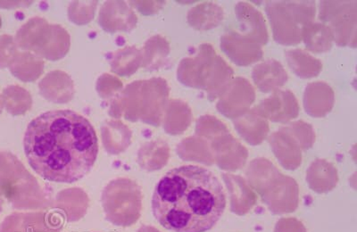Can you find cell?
I'll use <instances>...</instances> for the list:
<instances>
[{"label": "cell", "instance_id": "cell-1", "mask_svg": "<svg viewBox=\"0 0 357 232\" xmlns=\"http://www.w3.org/2000/svg\"><path fill=\"white\" fill-rule=\"evenodd\" d=\"M24 154L38 176L73 183L91 171L98 154L91 122L72 110H53L31 121L25 132Z\"/></svg>", "mask_w": 357, "mask_h": 232}, {"label": "cell", "instance_id": "cell-2", "mask_svg": "<svg viewBox=\"0 0 357 232\" xmlns=\"http://www.w3.org/2000/svg\"><path fill=\"white\" fill-rule=\"evenodd\" d=\"M226 208L225 190L212 171L183 165L169 171L155 187L152 212L162 227L174 232H206Z\"/></svg>", "mask_w": 357, "mask_h": 232}, {"label": "cell", "instance_id": "cell-3", "mask_svg": "<svg viewBox=\"0 0 357 232\" xmlns=\"http://www.w3.org/2000/svg\"><path fill=\"white\" fill-rule=\"evenodd\" d=\"M15 43L22 49L33 52L35 56L57 61L68 53L70 36L60 25L49 24L45 19L35 17L17 31Z\"/></svg>", "mask_w": 357, "mask_h": 232}, {"label": "cell", "instance_id": "cell-4", "mask_svg": "<svg viewBox=\"0 0 357 232\" xmlns=\"http://www.w3.org/2000/svg\"><path fill=\"white\" fill-rule=\"evenodd\" d=\"M135 13L124 1H107L105 3L98 15V24L107 33H116L118 31L130 33L136 28Z\"/></svg>", "mask_w": 357, "mask_h": 232}, {"label": "cell", "instance_id": "cell-5", "mask_svg": "<svg viewBox=\"0 0 357 232\" xmlns=\"http://www.w3.org/2000/svg\"><path fill=\"white\" fill-rule=\"evenodd\" d=\"M40 93L47 100L56 104H66L75 96V85L65 72L54 71L41 79Z\"/></svg>", "mask_w": 357, "mask_h": 232}, {"label": "cell", "instance_id": "cell-6", "mask_svg": "<svg viewBox=\"0 0 357 232\" xmlns=\"http://www.w3.org/2000/svg\"><path fill=\"white\" fill-rule=\"evenodd\" d=\"M12 75L22 82H34L43 75L44 63L30 52L17 53L9 66Z\"/></svg>", "mask_w": 357, "mask_h": 232}, {"label": "cell", "instance_id": "cell-7", "mask_svg": "<svg viewBox=\"0 0 357 232\" xmlns=\"http://www.w3.org/2000/svg\"><path fill=\"white\" fill-rule=\"evenodd\" d=\"M140 63L142 52L136 47H126L112 55L111 71L122 77H130L135 74Z\"/></svg>", "mask_w": 357, "mask_h": 232}, {"label": "cell", "instance_id": "cell-8", "mask_svg": "<svg viewBox=\"0 0 357 232\" xmlns=\"http://www.w3.org/2000/svg\"><path fill=\"white\" fill-rule=\"evenodd\" d=\"M3 104L12 116H22L31 109L33 100L30 93L20 86L12 85L3 91Z\"/></svg>", "mask_w": 357, "mask_h": 232}, {"label": "cell", "instance_id": "cell-9", "mask_svg": "<svg viewBox=\"0 0 357 232\" xmlns=\"http://www.w3.org/2000/svg\"><path fill=\"white\" fill-rule=\"evenodd\" d=\"M97 1L73 2L68 9L70 20L78 25H85L93 19Z\"/></svg>", "mask_w": 357, "mask_h": 232}, {"label": "cell", "instance_id": "cell-10", "mask_svg": "<svg viewBox=\"0 0 357 232\" xmlns=\"http://www.w3.org/2000/svg\"><path fill=\"white\" fill-rule=\"evenodd\" d=\"M17 53V44L11 36H0V69L9 68Z\"/></svg>", "mask_w": 357, "mask_h": 232}, {"label": "cell", "instance_id": "cell-11", "mask_svg": "<svg viewBox=\"0 0 357 232\" xmlns=\"http://www.w3.org/2000/svg\"><path fill=\"white\" fill-rule=\"evenodd\" d=\"M123 84L120 79L110 75H103L98 79L97 84V91L102 98L107 100L114 97V94L122 90ZM118 94V93H117Z\"/></svg>", "mask_w": 357, "mask_h": 232}, {"label": "cell", "instance_id": "cell-12", "mask_svg": "<svg viewBox=\"0 0 357 232\" xmlns=\"http://www.w3.org/2000/svg\"><path fill=\"white\" fill-rule=\"evenodd\" d=\"M3 107H4V104H3L2 96L0 95V114L2 113Z\"/></svg>", "mask_w": 357, "mask_h": 232}, {"label": "cell", "instance_id": "cell-13", "mask_svg": "<svg viewBox=\"0 0 357 232\" xmlns=\"http://www.w3.org/2000/svg\"><path fill=\"white\" fill-rule=\"evenodd\" d=\"M1 25H2V20H1V17H0V28H1Z\"/></svg>", "mask_w": 357, "mask_h": 232}]
</instances>
